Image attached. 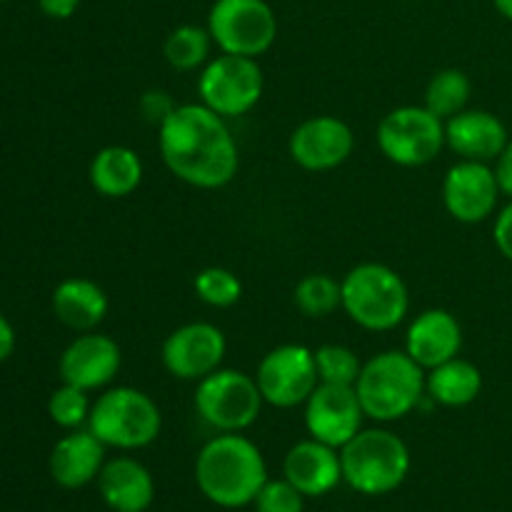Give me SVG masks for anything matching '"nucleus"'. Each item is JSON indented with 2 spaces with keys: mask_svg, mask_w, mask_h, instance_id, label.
<instances>
[{
  "mask_svg": "<svg viewBox=\"0 0 512 512\" xmlns=\"http://www.w3.org/2000/svg\"><path fill=\"white\" fill-rule=\"evenodd\" d=\"M158 148L165 168L193 188L218 190L238 175V143L223 115L203 103L178 105L158 125Z\"/></svg>",
  "mask_w": 512,
  "mask_h": 512,
  "instance_id": "f257e3e1",
  "label": "nucleus"
},
{
  "mask_svg": "<svg viewBox=\"0 0 512 512\" xmlns=\"http://www.w3.org/2000/svg\"><path fill=\"white\" fill-rule=\"evenodd\" d=\"M195 483L210 503L245 508L268 483V465L253 440L240 433H220L198 453Z\"/></svg>",
  "mask_w": 512,
  "mask_h": 512,
  "instance_id": "f03ea898",
  "label": "nucleus"
},
{
  "mask_svg": "<svg viewBox=\"0 0 512 512\" xmlns=\"http://www.w3.org/2000/svg\"><path fill=\"white\" fill-rule=\"evenodd\" d=\"M355 393L365 418L375 423H393L420 405L425 395V368H420L405 350H385L363 363Z\"/></svg>",
  "mask_w": 512,
  "mask_h": 512,
  "instance_id": "7ed1b4c3",
  "label": "nucleus"
},
{
  "mask_svg": "<svg viewBox=\"0 0 512 512\" xmlns=\"http://www.w3.org/2000/svg\"><path fill=\"white\" fill-rule=\"evenodd\" d=\"M343 480L360 495H388L410 473V450L400 435L385 428L360 430L340 448Z\"/></svg>",
  "mask_w": 512,
  "mask_h": 512,
  "instance_id": "20e7f679",
  "label": "nucleus"
},
{
  "mask_svg": "<svg viewBox=\"0 0 512 512\" xmlns=\"http://www.w3.org/2000/svg\"><path fill=\"white\" fill-rule=\"evenodd\" d=\"M343 310L360 328L385 333L398 328L410 310L403 275L383 263H360L343 280Z\"/></svg>",
  "mask_w": 512,
  "mask_h": 512,
  "instance_id": "39448f33",
  "label": "nucleus"
},
{
  "mask_svg": "<svg viewBox=\"0 0 512 512\" xmlns=\"http://www.w3.org/2000/svg\"><path fill=\"white\" fill-rule=\"evenodd\" d=\"M163 428L158 403L130 385L110 388L90 408L88 430L105 445L118 450H140L155 443Z\"/></svg>",
  "mask_w": 512,
  "mask_h": 512,
  "instance_id": "423d86ee",
  "label": "nucleus"
},
{
  "mask_svg": "<svg viewBox=\"0 0 512 512\" xmlns=\"http://www.w3.org/2000/svg\"><path fill=\"white\" fill-rule=\"evenodd\" d=\"M265 400L258 380L243 370L218 368L198 380L195 410L210 428L220 433H243L260 418Z\"/></svg>",
  "mask_w": 512,
  "mask_h": 512,
  "instance_id": "0eeeda50",
  "label": "nucleus"
},
{
  "mask_svg": "<svg viewBox=\"0 0 512 512\" xmlns=\"http://www.w3.org/2000/svg\"><path fill=\"white\" fill-rule=\"evenodd\" d=\"M378 148L400 168H423L445 148V120L425 105H400L378 123Z\"/></svg>",
  "mask_w": 512,
  "mask_h": 512,
  "instance_id": "6e6552de",
  "label": "nucleus"
},
{
  "mask_svg": "<svg viewBox=\"0 0 512 512\" xmlns=\"http://www.w3.org/2000/svg\"><path fill=\"white\" fill-rule=\"evenodd\" d=\"M208 30L223 53L260 58L278 40V15L268 0H215Z\"/></svg>",
  "mask_w": 512,
  "mask_h": 512,
  "instance_id": "1a4fd4ad",
  "label": "nucleus"
},
{
  "mask_svg": "<svg viewBox=\"0 0 512 512\" xmlns=\"http://www.w3.org/2000/svg\"><path fill=\"white\" fill-rule=\"evenodd\" d=\"M263 88L265 78L258 58L245 55H218L205 63L198 78L200 103L225 120L250 113L263 98Z\"/></svg>",
  "mask_w": 512,
  "mask_h": 512,
  "instance_id": "9d476101",
  "label": "nucleus"
},
{
  "mask_svg": "<svg viewBox=\"0 0 512 512\" xmlns=\"http://www.w3.org/2000/svg\"><path fill=\"white\" fill-rule=\"evenodd\" d=\"M255 380L263 400L273 408L288 410L305 405L320 383L315 353L298 343L278 345L263 355Z\"/></svg>",
  "mask_w": 512,
  "mask_h": 512,
  "instance_id": "9b49d317",
  "label": "nucleus"
},
{
  "mask_svg": "<svg viewBox=\"0 0 512 512\" xmlns=\"http://www.w3.org/2000/svg\"><path fill=\"white\" fill-rule=\"evenodd\" d=\"M228 340L213 323H185L165 338L163 368L178 380H203L223 365Z\"/></svg>",
  "mask_w": 512,
  "mask_h": 512,
  "instance_id": "f8f14e48",
  "label": "nucleus"
},
{
  "mask_svg": "<svg viewBox=\"0 0 512 512\" xmlns=\"http://www.w3.org/2000/svg\"><path fill=\"white\" fill-rule=\"evenodd\" d=\"M363 418L355 385L318 383L313 395L305 400V428L310 438L338 450L363 430Z\"/></svg>",
  "mask_w": 512,
  "mask_h": 512,
  "instance_id": "ddd939ff",
  "label": "nucleus"
},
{
  "mask_svg": "<svg viewBox=\"0 0 512 512\" xmlns=\"http://www.w3.org/2000/svg\"><path fill=\"white\" fill-rule=\"evenodd\" d=\"M290 158L310 173L335 170L353 155L355 135L345 120L335 115H315L303 120L290 135Z\"/></svg>",
  "mask_w": 512,
  "mask_h": 512,
  "instance_id": "4468645a",
  "label": "nucleus"
},
{
  "mask_svg": "<svg viewBox=\"0 0 512 512\" xmlns=\"http://www.w3.org/2000/svg\"><path fill=\"white\" fill-rule=\"evenodd\" d=\"M500 185L495 168L478 160H460L445 173L443 203L458 223L475 225L495 213L500 200Z\"/></svg>",
  "mask_w": 512,
  "mask_h": 512,
  "instance_id": "2eb2a0df",
  "label": "nucleus"
},
{
  "mask_svg": "<svg viewBox=\"0 0 512 512\" xmlns=\"http://www.w3.org/2000/svg\"><path fill=\"white\" fill-rule=\"evenodd\" d=\"M120 365H123V353L120 345L110 335L83 333L63 350L58 360V375L63 383L75 385V388L93 393V390L105 388L115 380Z\"/></svg>",
  "mask_w": 512,
  "mask_h": 512,
  "instance_id": "dca6fc26",
  "label": "nucleus"
},
{
  "mask_svg": "<svg viewBox=\"0 0 512 512\" xmlns=\"http://www.w3.org/2000/svg\"><path fill=\"white\" fill-rule=\"evenodd\" d=\"M283 475L305 498H320L338 488L343 480L340 450L308 438L295 443L283 460Z\"/></svg>",
  "mask_w": 512,
  "mask_h": 512,
  "instance_id": "f3484780",
  "label": "nucleus"
},
{
  "mask_svg": "<svg viewBox=\"0 0 512 512\" xmlns=\"http://www.w3.org/2000/svg\"><path fill=\"white\" fill-rule=\"evenodd\" d=\"M460 348H463V328L458 318L443 308L423 310L410 323L405 335V353L425 370L458 358Z\"/></svg>",
  "mask_w": 512,
  "mask_h": 512,
  "instance_id": "a211bd4d",
  "label": "nucleus"
},
{
  "mask_svg": "<svg viewBox=\"0 0 512 512\" xmlns=\"http://www.w3.org/2000/svg\"><path fill=\"white\" fill-rule=\"evenodd\" d=\"M508 128L490 110H468L445 120V145L460 160L493 163L508 145Z\"/></svg>",
  "mask_w": 512,
  "mask_h": 512,
  "instance_id": "6ab92c4d",
  "label": "nucleus"
},
{
  "mask_svg": "<svg viewBox=\"0 0 512 512\" xmlns=\"http://www.w3.org/2000/svg\"><path fill=\"white\" fill-rule=\"evenodd\" d=\"M105 465V445L85 430H70L50 450V478L65 490H80L98 480Z\"/></svg>",
  "mask_w": 512,
  "mask_h": 512,
  "instance_id": "aec40b11",
  "label": "nucleus"
},
{
  "mask_svg": "<svg viewBox=\"0 0 512 512\" xmlns=\"http://www.w3.org/2000/svg\"><path fill=\"white\" fill-rule=\"evenodd\" d=\"M100 498L115 512H145L155 498L150 470L135 458L105 460L98 475Z\"/></svg>",
  "mask_w": 512,
  "mask_h": 512,
  "instance_id": "412c9836",
  "label": "nucleus"
},
{
  "mask_svg": "<svg viewBox=\"0 0 512 512\" xmlns=\"http://www.w3.org/2000/svg\"><path fill=\"white\" fill-rule=\"evenodd\" d=\"M108 295L88 278H68L53 290V313L65 328L90 333L108 315Z\"/></svg>",
  "mask_w": 512,
  "mask_h": 512,
  "instance_id": "4be33fe9",
  "label": "nucleus"
},
{
  "mask_svg": "<svg viewBox=\"0 0 512 512\" xmlns=\"http://www.w3.org/2000/svg\"><path fill=\"white\" fill-rule=\"evenodd\" d=\"M88 178L103 198H128L143 183V160L128 145H108L93 155Z\"/></svg>",
  "mask_w": 512,
  "mask_h": 512,
  "instance_id": "5701e85b",
  "label": "nucleus"
},
{
  "mask_svg": "<svg viewBox=\"0 0 512 512\" xmlns=\"http://www.w3.org/2000/svg\"><path fill=\"white\" fill-rule=\"evenodd\" d=\"M425 393L443 408H465L483 393V373L465 358H453L425 370Z\"/></svg>",
  "mask_w": 512,
  "mask_h": 512,
  "instance_id": "b1692460",
  "label": "nucleus"
},
{
  "mask_svg": "<svg viewBox=\"0 0 512 512\" xmlns=\"http://www.w3.org/2000/svg\"><path fill=\"white\" fill-rule=\"evenodd\" d=\"M470 93H473V85L463 70H438L425 88V108L438 115L440 120H450L468 108Z\"/></svg>",
  "mask_w": 512,
  "mask_h": 512,
  "instance_id": "393cba45",
  "label": "nucleus"
},
{
  "mask_svg": "<svg viewBox=\"0 0 512 512\" xmlns=\"http://www.w3.org/2000/svg\"><path fill=\"white\" fill-rule=\"evenodd\" d=\"M210 45H213L210 30L188 23L178 25V28L165 38L163 53L170 68L190 73V70L205 68V63L210 60Z\"/></svg>",
  "mask_w": 512,
  "mask_h": 512,
  "instance_id": "a878e982",
  "label": "nucleus"
},
{
  "mask_svg": "<svg viewBox=\"0 0 512 512\" xmlns=\"http://www.w3.org/2000/svg\"><path fill=\"white\" fill-rule=\"evenodd\" d=\"M293 303L305 318H328L343 308V285L328 273H310L295 285Z\"/></svg>",
  "mask_w": 512,
  "mask_h": 512,
  "instance_id": "bb28decb",
  "label": "nucleus"
},
{
  "mask_svg": "<svg viewBox=\"0 0 512 512\" xmlns=\"http://www.w3.org/2000/svg\"><path fill=\"white\" fill-rule=\"evenodd\" d=\"M195 295L203 300L210 308H233L240 298H243V283L238 275L228 268H205L195 275Z\"/></svg>",
  "mask_w": 512,
  "mask_h": 512,
  "instance_id": "cd10ccee",
  "label": "nucleus"
},
{
  "mask_svg": "<svg viewBox=\"0 0 512 512\" xmlns=\"http://www.w3.org/2000/svg\"><path fill=\"white\" fill-rule=\"evenodd\" d=\"M315 353V365H318V378L320 383H333V385H355L363 363L355 355L353 348L340 343L320 345Z\"/></svg>",
  "mask_w": 512,
  "mask_h": 512,
  "instance_id": "c85d7f7f",
  "label": "nucleus"
},
{
  "mask_svg": "<svg viewBox=\"0 0 512 512\" xmlns=\"http://www.w3.org/2000/svg\"><path fill=\"white\" fill-rule=\"evenodd\" d=\"M90 400L88 393L75 385L63 383L58 390H53L48 400V415L55 425L65 430H78L83 425H88L90 418Z\"/></svg>",
  "mask_w": 512,
  "mask_h": 512,
  "instance_id": "c756f323",
  "label": "nucleus"
},
{
  "mask_svg": "<svg viewBox=\"0 0 512 512\" xmlns=\"http://www.w3.org/2000/svg\"><path fill=\"white\" fill-rule=\"evenodd\" d=\"M258 512H303L305 495L288 480H270L260 488L258 498L253 500Z\"/></svg>",
  "mask_w": 512,
  "mask_h": 512,
  "instance_id": "7c9ffc66",
  "label": "nucleus"
},
{
  "mask_svg": "<svg viewBox=\"0 0 512 512\" xmlns=\"http://www.w3.org/2000/svg\"><path fill=\"white\" fill-rule=\"evenodd\" d=\"M175 108H178V105H175L173 98H170L168 93H163V90H148V93L140 98V113L145 115L148 123L160 125Z\"/></svg>",
  "mask_w": 512,
  "mask_h": 512,
  "instance_id": "2f4dec72",
  "label": "nucleus"
},
{
  "mask_svg": "<svg viewBox=\"0 0 512 512\" xmlns=\"http://www.w3.org/2000/svg\"><path fill=\"white\" fill-rule=\"evenodd\" d=\"M493 240L495 245H498L500 255L512 263V200L503 210H500L498 218H495Z\"/></svg>",
  "mask_w": 512,
  "mask_h": 512,
  "instance_id": "473e14b6",
  "label": "nucleus"
},
{
  "mask_svg": "<svg viewBox=\"0 0 512 512\" xmlns=\"http://www.w3.org/2000/svg\"><path fill=\"white\" fill-rule=\"evenodd\" d=\"M495 178H498L500 193L512 200V140H508L505 150L495 160Z\"/></svg>",
  "mask_w": 512,
  "mask_h": 512,
  "instance_id": "72a5a7b5",
  "label": "nucleus"
},
{
  "mask_svg": "<svg viewBox=\"0 0 512 512\" xmlns=\"http://www.w3.org/2000/svg\"><path fill=\"white\" fill-rule=\"evenodd\" d=\"M40 13L53 20H68L80 8V0H38Z\"/></svg>",
  "mask_w": 512,
  "mask_h": 512,
  "instance_id": "f704fd0d",
  "label": "nucleus"
},
{
  "mask_svg": "<svg viewBox=\"0 0 512 512\" xmlns=\"http://www.w3.org/2000/svg\"><path fill=\"white\" fill-rule=\"evenodd\" d=\"M13 350H15V330L13 325H10V320L0 313V363H5V360L10 358Z\"/></svg>",
  "mask_w": 512,
  "mask_h": 512,
  "instance_id": "c9c22d12",
  "label": "nucleus"
},
{
  "mask_svg": "<svg viewBox=\"0 0 512 512\" xmlns=\"http://www.w3.org/2000/svg\"><path fill=\"white\" fill-rule=\"evenodd\" d=\"M493 5L505 20H510V23H512V0H493Z\"/></svg>",
  "mask_w": 512,
  "mask_h": 512,
  "instance_id": "e433bc0d",
  "label": "nucleus"
},
{
  "mask_svg": "<svg viewBox=\"0 0 512 512\" xmlns=\"http://www.w3.org/2000/svg\"><path fill=\"white\" fill-rule=\"evenodd\" d=\"M0 3H3V0H0Z\"/></svg>",
  "mask_w": 512,
  "mask_h": 512,
  "instance_id": "4c0bfd02",
  "label": "nucleus"
}]
</instances>
